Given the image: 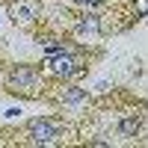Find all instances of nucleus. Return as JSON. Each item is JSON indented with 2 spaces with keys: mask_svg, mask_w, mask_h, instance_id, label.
Returning <instances> with one entry per match:
<instances>
[{
  "mask_svg": "<svg viewBox=\"0 0 148 148\" xmlns=\"http://www.w3.org/2000/svg\"><path fill=\"white\" fill-rule=\"evenodd\" d=\"M30 136H33V142H53L59 136V130L53 127L51 119H36V121H30Z\"/></svg>",
  "mask_w": 148,
  "mask_h": 148,
  "instance_id": "obj_1",
  "label": "nucleus"
},
{
  "mask_svg": "<svg viewBox=\"0 0 148 148\" xmlns=\"http://www.w3.org/2000/svg\"><path fill=\"white\" fill-rule=\"evenodd\" d=\"M33 83H36V71L33 68H27V65L15 68V74H12V92H18L21 86H33Z\"/></svg>",
  "mask_w": 148,
  "mask_h": 148,
  "instance_id": "obj_2",
  "label": "nucleus"
},
{
  "mask_svg": "<svg viewBox=\"0 0 148 148\" xmlns=\"http://www.w3.org/2000/svg\"><path fill=\"white\" fill-rule=\"evenodd\" d=\"M53 71H56V74H62V77H71L77 68H74V62H71L68 56H59L56 62H53Z\"/></svg>",
  "mask_w": 148,
  "mask_h": 148,
  "instance_id": "obj_3",
  "label": "nucleus"
},
{
  "mask_svg": "<svg viewBox=\"0 0 148 148\" xmlns=\"http://www.w3.org/2000/svg\"><path fill=\"white\" fill-rule=\"evenodd\" d=\"M139 127H142V121H139V119H125V121L119 125L121 136H133V133H139Z\"/></svg>",
  "mask_w": 148,
  "mask_h": 148,
  "instance_id": "obj_4",
  "label": "nucleus"
},
{
  "mask_svg": "<svg viewBox=\"0 0 148 148\" xmlns=\"http://www.w3.org/2000/svg\"><path fill=\"white\" fill-rule=\"evenodd\" d=\"M80 30H83V33H95V30H98V18H95V15H86L83 24H80Z\"/></svg>",
  "mask_w": 148,
  "mask_h": 148,
  "instance_id": "obj_5",
  "label": "nucleus"
},
{
  "mask_svg": "<svg viewBox=\"0 0 148 148\" xmlns=\"http://www.w3.org/2000/svg\"><path fill=\"white\" fill-rule=\"evenodd\" d=\"M62 98H65V101H80V98H86V92L83 89H68Z\"/></svg>",
  "mask_w": 148,
  "mask_h": 148,
  "instance_id": "obj_6",
  "label": "nucleus"
},
{
  "mask_svg": "<svg viewBox=\"0 0 148 148\" xmlns=\"http://www.w3.org/2000/svg\"><path fill=\"white\" fill-rule=\"evenodd\" d=\"M86 3H101V0H86Z\"/></svg>",
  "mask_w": 148,
  "mask_h": 148,
  "instance_id": "obj_7",
  "label": "nucleus"
}]
</instances>
